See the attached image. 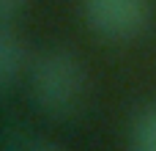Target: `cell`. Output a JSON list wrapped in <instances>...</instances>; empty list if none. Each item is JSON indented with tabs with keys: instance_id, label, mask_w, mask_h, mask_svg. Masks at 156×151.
<instances>
[{
	"instance_id": "6da1fadb",
	"label": "cell",
	"mask_w": 156,
	"mask_h": 151,
	"mask_svg": "<svg viewBox=\"0 0 156 151\" xmlns=\"http://www.w3.org/2000/svg\"><path fill=\"white\" fill-rule=\"evenodd\" d=\"M33 105L49 118H71L88 99V72L82 61L60 47L44 50L27 63Z\"/></svg>"
},
{
	"instance_id": "5b68a950",
	"label": "cell",
	"mask_w": 156,
	"mask_h": 151,
	"mask_svg": "<svg viewBox=\"0 0 156 151\" xmlns=\"http://www.w3.org/2000/svg\"><path fill=\"white\" fill-rule=\"evenodd\" d=\"M132 151H156V107L143 110L132 124Z\"/></svg>"
},
{
	"instance_id": "3957f363",
	"label": "cell",
	"mask_w": 156,
	"mask_h": 151,
	"mask_svg": "<svg viewBox=\"0 0 156 151\" xmlns=\"http://www.w3.org/2000/svg\"><path fill=\"white\" fill-rule=\"evenodd\" d=\"M27 63L30 58H27V47L22 36L11 25L0 22V99L14 88V83L27 69Z\"/></svg>"
},
{
	"instance_id": "277c9868",
	"label": "cell",
	"mask_w": 156,
	"mask_h": 151,
	"mask_svg": "<svg viewBox=\"0 0 156 151\" xmlns=\"http://www.w3.org/2000/svg\"><path fill=\"white\" fill-rule=\"evenodd\" d=\"M0 151H63V149L22 124H5V127H0Z\"/></svg>"
},
{
	"instance_id": "7a4b0ae2",
	"label": "cell",
	"mask_w": 156,
	"mask_h": 151,
	"mask_svg": "<svg viewBox=\"0 0 156 151\" xmlns=\"http://www.w3.org/2000/svg\"><path fill=\"white\" fill-rule=\"evenodd\" d=\"M82 17L104 41H132L151 22V0H82Z\"/></svg>"
},
{
	"instance_id": "8992f818",
	"label": "cell",
	"mask_w": 156,
	"mask_h": 151,
	"mask_svg": "<svg viewBox=\"0 0 156 151\" xmlns=\"http://www.w3.org/2000/svg\"><path fill=\"white\" fill-rule=\"evenodd\" d=\"M25 8V0H0V22L11 25Z\"/></svg>"
}]
</instances>
